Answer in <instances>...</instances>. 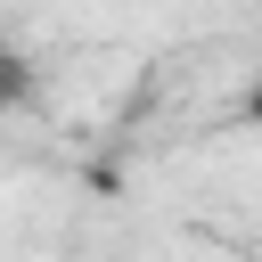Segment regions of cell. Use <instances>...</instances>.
<instances>
[{"label":"cell","mask_w":262,"mask_h":262,"mask_svg":"<svg viewBox=\"0 0 262 262\" xmlns=\"http://www.w3.org/2000/svg\"><path fill=\"white\" fill-rule=\"evenodd\" d=\"M25 98H33V66H25V57L0 41V115H16Z\"/></svg>","instance_id":"cell-1"},{"label":"cell","mask_w":262,"mask_h":262,"mask_svg":"<svg viewBox=\"0 0 262 262\" xmlns=\"http://www.w3.org/2000/svg\"><path fill=\"white\" fill-rule=\"evenodd\" d=\"M246 123H254V131H262V82H254V98H246Z\"/></svg>","instance_id":"cell-2"}]
</instances>
